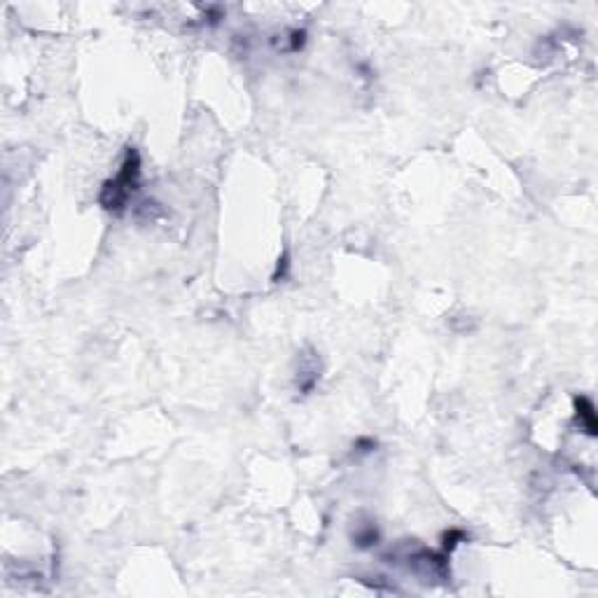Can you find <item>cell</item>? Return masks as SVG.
Listing matches in <instances>:
<instances>
[{"label":"cell","instance_id":"cell-1","mask_svg":"<svg viewBox=\"0 0 598 598\" xmlns=\"http://www.w3.org/2000/svg\"><path fill=\"white\" fill-rule=\"evenodd\" d=\"M139 178H140V157L139 152L129 148L124 155V162H122L120 173L108 180L106 187L101 192V203L108 211H115L120 213L122 208L126 206L129 196L139 189Z\"/></svg>","mask_w":598,"mask_h":598},{"label":"cell","instance_id":"cell-2","mask_svg":"<svg viewBox=\"0 0 598 598\" xmlns=\"http://www.w3.org/2000/svg\"><path fill=\"white\" fill-rule=\"evenodd\" d=\"M575 410H578V421L579 426H582V430H585L589 437H594L596 435V411H594V404L589 397H575Z\"/></svg>","mask_w":598,"mask_h":598}]
</instances>
